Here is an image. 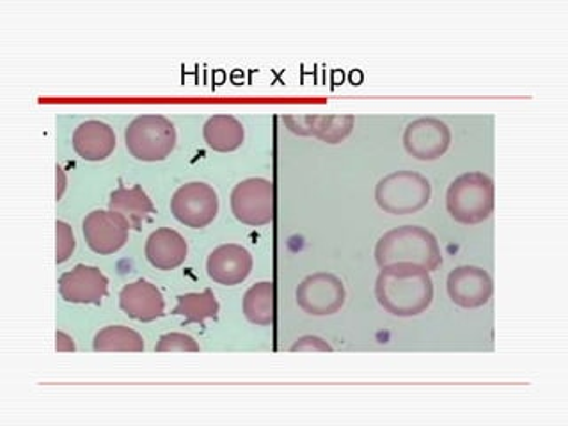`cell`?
Here are the masks:
<instances>
[{"label": "cell", "instance_id": "12", "mask_svg": "<svg viewBox=\"0 0 568 426\" xmlns=\"http://www.w3.org/2000/svg\"><path fill=\"white\" fill-rule=\"evenodd\" d=\"M253 254L244 245L222 244L213 248L206 260V272L213 283L236 286L244 283L253 272Z\"/></svg>", "mask_w": 568, "mask_h": 426}, {"label": "cell", "instance_id": "20", "mask_svg": "<svg viewBox=\"0 0 568 426\" xmlns=\"http://www.w3.org/2000/svg\"><path fill=\"white\" fill-rule=\"evenodd\" d=\"M242 313L247 322L257 327H268L275 320V284L260 281L245 292Z\"/></svg>", "mask_w": 568, "mask_h": 426}, {"label": "cell", "instance_id": "10", "mask_svg": "<svg viewBox=\"0 0 568 426\" xmlns=\"http://www.w3.org/2000/svg\"><path fill=\"white\" fill-rule=\"evenodd\" d=\"M402 142L413 159L432 162L440 159L452 146V130L439 118H417L407 124Z\"/></svg>", "mask_w": 568, "mask_h": 426}, {"label": "cell", "instance_id": "7", "mask_svg": "<svg viewBox=\"0 0 568 426\" xmlns=\"http://www.w3.org/2000/svg\"><path fill=\"white\" fill-rule=\"evenodd\" d=\"M171 213L183 226L203 230L217 219V192L209 183H185L171 197Z\"/></svg>", "mask_w": 568, "mask_h": 426}, {"label": "cell", "instance_id": "3", "mask_svg": "<svg viewBox=\"0 0 568 426\" xmlns=\"http://www.w3.org/2000/svg\"><path fill=\"white\" fill-rule=\"evenodd\" d=\"M446 209L453 221L476 226L494 212V180L481 171L460 174L449 183Z\"/></svg>", "mask_w": 568, "mask_h": 426}, {"label": "cell", "instance_id": "24", "mask_svg": "<svg viewBox=\"0 0 568 426\" xmlns=\"http://www.w3.org/2000/svg\"><path fill=\"white\" fill-rule=\"evenodd\" d=\"M55 233H58V256H55V262L61 265V263L68 262L73 251H75L77 240L70 224L64 221L55 222Z\"/></svg>", "mask_w": 568, "mask_h": 426}, {"label": "cell", "instance_id": "27", "mask_svg": "<svg viewBox=\"0 0 568 426\" xmlns=\"http://www.w3.org/2000/svg\"><path fill=\"white\" fill-rule=\"evenodd\" d=\"M55 171H58V201H61L62 195H64V192H67V173H64V169H62L61 165H58Z\"/></svg>", "mask_w": 568, "mask_h": 426}, {"label": "cell", "instance_id": "14", "mask_svg": "<svg viewBox=\"0 0 568 426\" xmlns=\"http://www.w3.org/2000/svg\"><path fill=\"white\" fill-rule=\"evenodd\" d=\"M284 124L298 138H315L325 144H339L354 130L355 118L351 114L286 115Z\"/></svg>", "mask_w": 568, "mask_h": 426}, {"label": "cell", "instance_id": "13", "mask_svg": "<svg viewBox=\"0 0 568 426\" xmlns=\"http://www.w3.org/2000/svg\"><path fill=\"white\" fill-rule=\"evenodd\" d=\"M109 280L98 266L77 265L59 277V295L71 304H102Z\"/></svg>", "mask_w": 568, "mask_h": 426}, {"label": "cell", "instance_id": "1", "mask_svg": "<svg viewBox=\"0 0 568 426\" xmlns=\"http://www.w3.org/2000/svg\"><path fill=\"white\" fill-rule=\"evenodd\" d=\"M375 297L382 310L398 318L425 313L434 302V280L425 266L416 263H390L381 266L375 281Z\"/></svg>", "mask_w": 568, "mask_h": 426}, {"label": "cell", "instance_id": "2", "mask_svg": "<svg viewBox=\"0 0 568 426\" xmlns=\"http://www.w3.org/2000/svg\"><path fill=\"white\" fill-rule=\"evenodd\" d=\"M375 262L378 266L390 263H416L434 272L443 265L439 240L423 226L393 227L378 239L375 245Z\"/></svg>", "mask_w": 568, "mask_h": 426}, {"label": "cell", "instance_id": "9", "mask_svg": "<svg viewBox=\"0 0 568 426\" xmlns=\"http://www.w3.org/2000/svg\"><path fill=\"white\" fill-rule=\"evenodd\" d=\"M129 219L114 210H93L82 221L85 244L100 256L118 253L129 242Z\"/></svg>", "mask_w": 568, "mask_h": 426}, {"label": "cell", "instance_id": "25", "mask_svg": "<svg viewBox=\"0 0 568 426\" xmlns=\"http://www.w3.org/2000/svg\"><path fill=\"white\" fill-rule=\"evenodd\" d=\"M333 346L318 336H302L293 343L292 352H333Z\"/></svg>", "mask_w": 568, "mask_h": 426}, {"label": "cell", "instance_id": "17", "mask_svg": "<svg viewBox=\"0 0 568 426\" xmlns=\"http://www.w3.org/2000/svg\"><path fill=\"white\" fill-rule=\"evenodd\" d=\"M115 139L114 129L103 121L89 120L80 123L71 135V146L77 155L88 162H102L114 153Z\"/></svg>", "mask_w": 568, "mask_h": 426}, {"label": "cell", "instance_id": "21", "mask_svg": "<svg viewBox=\"0 0 568 426\" xmlns=\"http://www.w3.org/2000/svg\"><path fill=\"white\" fill-rule=\"evenodd\" d=\"M219 301L215 293L206 288L203 292L185 293L178 297L173 315L185 318L186 324H203L206 320H215L219 316Z\"/></svg>", "mask_w": 568, "mask_h": 426}, {"label": "cell", "instance_id": "16", "mask_svg": "<svg viewBox=\"0 0 568 426\" xmlns=\"http://www.w3.org/2000/svg\"><path fill=\"white\" fill-rule=\"evenodd\" d=\"M189 244L173 227H159L148 236L144 256L156 271H176L185 263Z\"/></svg>", "mask_w": 568, "mask_h": 426}, {"label": "cell", "instance_id": "5", "mask_svg": "<svg viewBox=\"0 0 568 426\" xmlns=\"http://www.w3.org/2000/svg\"><path fill=\"white\" fill-rule=\"evenodd\" d=\"M178 133L165 115L144 114L124 129V144L139 162H162L176 148Z\"/></svg>", "mask_w": 568, "mask_h": 426}, {"label": "cell", "instance_id": "15", "mask_svg": "<svg viewBox=\"0 0 568 426\" xmlns=\"http://www.w3.org/2000/svg\"><path fill=\"white\" fill-rule=\"evenodd\" d=\"M120 307L129 318L150 324L164 316V295L150 281H133L121 288Z\"/></svg>", "mask_w": 568, "mask_h": 426}, {"label": "cell", "instance_id": "4", "mask_svg": "<svg viewBox=\"0 0 568 426\" xmlns=\"http://www.w3.org/2000/svg\"><path fill=\"white\" fill-rule=\"evenodd\" d=\"M432 185L428 178L416 171H395L378 180L375 201L378 209L390 215H413L428 206Z\"/></svg>", "mask_w": 568, "mask_h": 426}, {"label": "cell", "instance_id": "22", "mask_svg": "<svg viewBox=\"0 0 568 426\" xmlns=\"http://www.w3.org/2000/svg\"><path fill=\"white\" fill-rule=\"evenodd\" d=\"M144 348V337L124 325H106L93 337L94 352H142Z\"/></svg>", "mask_w": 568, "mask_h": 426}, {"label": "cell", "instance_id": "11", "mask_svg": "<svg viewBox=\"0 0 568 426\" xmlns=\"http://www.w3.org/2000/svg\"><path fill=\"white\" fill-rule=\"evenodd\" d=\"M446 288L455 306L478 310L493 298L494 281L481 266L462 265L449 272Z\"/></svg>", "mask_w": 568, "mask_h": 426}, {"label": "cell", "instance_id": "23", "mask_svg": "<svg viewBox=\"0 0 568 426\" xmlns=\"http://www.w3.org/2000/svg\"><path fill=\"white\" fill-rule=\"evenodd\" d=\"M156 352H200L194 337L185 333H168L160 336L155 345Z\"/></svg>", "mask_w": 568, "mask_h": 426}, {"label": "cell", "instance_id": "6", "mask_svg": "<svg viewBox=\"0 0 568 426\" xmlns=\"http://www.w3.org/2000/svg\"><path fill=\"white\" fill-rule=\"evenodd\" d=\"M231 213L245 226L262 227L275 217V185L266 178H247L233 186Z\"/></svg>", "mask_w": 568, "mask_h": 426}, {"label": "cell", "instance_id": "19", "mask_svg": "<svg viewBox=\"0 0 568 426\" xmlns=\"http://www.w3.org/2000/svg\"><path fill=\"white\" fill-rule=\"evenodd\" d=\"M203 139L210 150L231 153L242 148L245 141L244 124L235 115H212L203 126Z\"/></svg>", "mask_w": 568, "mask_h": 426}, {"label": "cell", "instance_id": "26", "mask_svg": "<svg viewBox=\"0 0 568 426\" xmlns=\"http://www.w3.org/2000/svg\"><path fill=\"white\" fill-rule=\"evenodd\" d=\"M55 351L75 352L77 345L75 342H73V337L68 336V334L62 333V331H58V334H55Z\"/></svg>", "mask_w": 568, "mask_h": 426}, {"label": "cell", "instance_id": "18", "mask_svg": "<svg viewBox=\"0 0 568 426\" xmlns=\"http://www.w3.org/2000/svg\"><path fill=\"white\" fill-rule=\"evenodd\" d=\"M109 210L129 219L133 230H141L142 222H146L156 212L155 204L141 185L118 186L109 195Z\"/></svg>", "mask_w": 568, "mask_h": 426}, {"label": "cell", "instance_id": "8", "mask_svg": "<svg viewBox=\"0 0 568 426\" xmlns=\"http://www.w3.org/2000/svg\"><path fill=\"white\" fill-rule=\"evenodd\" d=\"M298 307L311 316L336 315L345 306L346 290L343 281L331 272L307 275L295 292Z\"/></svg>", "mask_w": 568, "mask_h": 426}]
</instances>
